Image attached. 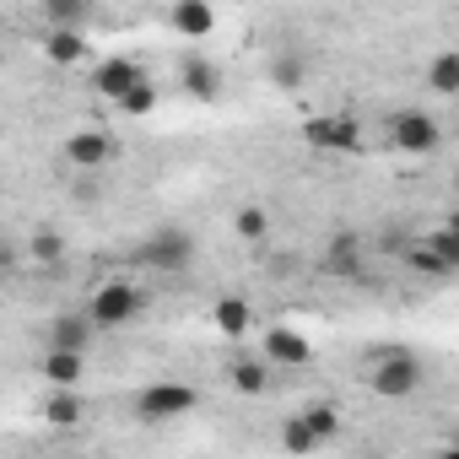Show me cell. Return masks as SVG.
Masks as SVG:
<instances>
[{
  "label": "cell",
  "instance_id": "6da1fadb",
  "mask_svg": "<svg viewBox=\"0 0 459 459\" xmlns=\"http://www.w3.org/2000/svg\"><path fill=\"white\" fill-rule=\"evenodd\" d=\"M368 389H373L378 400H411V394L421 389V362H416L411 351H384V357H373V368H368Z\"/></svg>",
  "mask_w": 459,
  "mask_h": 459
},
{
  "label": "cell",
  "instance_id": "7a4b0ae2",
  "mask_svg": "<svg viewBox=\"0 0 459 459\" xmlns=\"http://www.w3.org/2000/svg\"><path fill=\"white\" fill-rule=\"evenodd\" d=\"M135 314H141V287H135V281H108V287H98L92 303H87L92 330H125Z\"/></svg>",
  "mask_w": 459,
  "mask_h": 459
},
{
  "label": "cell",
  "instance_id": "3957f363",
  "mask_svg": "<svg viewBox=\"0 0 459 459\" xmlns=\"http://www.w3.org/2000/svg\"><path fill=\"white\" fill-rule=\"evenodd\" d=\"M389 141H394L405 157H432L437 141H443V125H437L432 114H421V108H400V114L389 119Z\"/></svg>",
  "mask_w": 459,
  "mask_h": 459
},
{
  "label": "cell",
  "instance_id": "277c9868",
  "mask_svg": "<svg viewBox=\"0 0 459 459\" xmlns=\"http://www.w3.org/2000/svg\"><path fill=\"white\" fill-rule=\"evenodd\" d=\"M141 260L157 271V276H173V271H189L195 260V238L184 233V227H157V233L141 244Z\"/></svg>",
  "mask_w": 459,
  "mask_h": 459
},
{
  "label": "cell",
  "instance_id": "5b68a950",
  "mask_svg": "<svg viewBox=\"0 0 459 459\" xmlns=\"http://www.w3.org/2000/svg\"><path fill=\"white\" fill-rule=\"evenodd\" d=\"M303 141H308L314 152L341 157V152H357V146H362V130H357L351 114H314V119L303 125Z\"/></svg>",
  "mask_w": 459,
  "mask_h": 459
},
{
  "label": "cell",
  "instance_id": "8992f818",
  "mask_svg": "<svg viewBox=\"0 0 459 459\" xmlns=\"http://www.w3.org/2000/svg\"><path fill=\"white\" fill-rule=\"evenodd\" d=\"M195 405H200V394H195L189 384H152V389H141L135 416H146V421H168V416H189Z\"/></svg>",
  "mask_w": 459,
  "mask_h": 459
},
{
  "label": "cell",
  "instance_id": "52a82bcc",
  "mask_svg": "<svg viewBox=\"0 0 459 459\" xmlns=\"http://www.w3.org/2000/svg\"><path fill=\"white\" fill-rule=\"evenodd\" d=\"M65 157H71V168H108L119 157V141L103 130H76V135H65Z\"/></svg>",
  "mask_w": 459,
  "mask_h": 459
},
{
  "label": "cell",
  "instance_id": "ba28073f",
  "mask_svg": "<svg viewBox=\"0 0 459 459\" xmlns=\"http://www.w3.org/2000/svg\"><path fill=\"white\" fill-rule=\"evenodd\" d=\"M141 76H146V71H141L135 60H103V65H98V76H92V87H98L103 98H114V103H119Z\"/></svg>",
  "mask_w": 459,
  "mask_h": 459
},
{
  "label": "cell",
  "instance_id": "9c48e42d",
  "mask_svg": "<svg viewBox=\"0 0 459 459\" xmlns=\"http://www.w3.org/2000/svg\"><path fill=\"white\" fill-rule=\"evenodd\" d=\"M319 265H325L330 276H357V271H362V238H351V233H335V238L325 244Z\"/></svg>",
  "mask_w": 459,
  "mask_h": 459
},
{
  "label": "cell",
  "instance_id": "30bf717a",
  "mask_svg": "<svg viewBox=\"0 0 459 459\" xmlns=\"http://www.w3.org/2000/svg\"><path fill=\"white\" fill-rule=\"evenodd\" d=\"M168 22H173L178 39H205V33L216 28V12H211V0H178Z\"/></svg>",
  "mask_w": 459,
  "mask_h": 459
},
{
  "label": "cell",
  "instance_id": "8fae6325",
  "mask_svg": "<svg viewBox=\"0 0 459 459\" xmlns=\"http://www.w3.org/2000/svg\"><path fill=\"white\" fill-rule=\"evenodd\" d=\"M211 325H216L227 341L249 335V330H255V308H249V298H221V303L211 308Z\"/></svg>",
  "mask_w": 459,
  "mask_h": 459
},
{
  "label": "cell",
  "instance_id": "7c38bea8",
  "mask_svg": "<svg viewBox=\"0 0 459 459\" xmlns=\"http://www.w3.org/2000/svg\"><path fill=\"white\" fill-rule=\"evenodd\" d=\"M82 368H87V351L49 346V357H44V378H49L55 389H76V384H82Z\"/></svg>",
  "mask_w": 459,
  "mask_h": 459
},
{
  "label": "cell",
  "instance_id": "4fadbf2b",
  "mask_svg": "<svg viewBox=\"0 0 459 459\" xmlns=\"http://www.w3.org/2000/svg\"><path fill=\"white\" fill-rule=\"evenodd\" d=\"M44 55H49V65H82V60H87V39H82V28H49Z\"/></svg>",
  "mask_w": 459,
  "mask_h": 459
},
{
  "label": "cell",
  "instance_id": "5bb4252c",
  "mask_svg": "<svg viewBox=\"0 0 459 459\" xmlns=\"http://www.w3.org/2000/svg\"><path fill=\"white\" fill-rule=\"evenodd\" d=\"M92 319L87 314H60L55 325H49V346H65V351H87L92 346Z\"/></svg>",
  "mask_w": 459,
  "mask_h": 459
},
{
  "label": "cell",
  "instance_id": "9a60e30c",
  "mask_svg": "<svg viewBox=\"0 0 459 459\" xmlns=\"http://www.w3.org/2000/svg\"><path fill=\"white\" fill-rule=\"evenodd\" d=\"M265 357L281 362V368H303L314 351H308V341H303L298 330H271V335H265Z\"/></svg>",
  "mask_w": 459,
  "mask_h": 459
},
{
  "label": "cell",
  "instance_id": "2e32d148",
  "mask_svg": "<svg viewBox=\"0 0 459 459\" xmlns=\"http://www.w3.org/2000/svg\"><path fill=\"white\" fill-rule=\"evenodd\" d=\"M184 92H189V98H200V103H216V92H221V76H216V65H205V60H189V65H184Z\"/></svg>",
  "mask_w": 459,
  "mask_h": 459
},
{
  "label": "cell",
  "instance_id": "e0dca14e",
  "mask_svg": "<svg viewBox=\"0 0 459 459\" xmlns=\"http://www.w3.org/2000/svg\"><path fill=\"white\" fill-rule=\"evenodd\" d=\"M82 411H87V405H82L76 389H55V394L44 400V421H49V427H76Z\"/></svg>",
  "mask_w": 459,
  "mask_h": 459
},
{
  "label": "cell",
  "instance_id": "ac0fdd59",
  "mask_svg": "<svg viewBox=\"0 0 459 459\" xmlns=\"http://www.w3.org/2000/svg\"><path fill=\"white\" fill-rule=\"evenodd\" d=\"M427 82H432V92L454 98V92H459V55H454V49H443V55L427 65Z\"/></svg>",
  "mask_w": 459,
  "mask_h": 459
},
{
  "label": "cell",
  "instance_id": "d6986e66",
  "mask_svg": "<svg viewBox=\"0 0 459 459\" xmlns=\"http://www.w3.org/2000/svg\"><path fill=\"white\" fill-rule=\"evenodd\" d=\"M281 448H292V454H314V448H319V432L308 427V416H303V411L281 421Z\"/></svg>",
  "mask_w": 459,
  "mask_h": 459
},
{
  "label": "cell",
  "instance_id": "ffe728a7",
  "mask_svg": "<svg viewBox=\"0 0 459 459\" xmlns=\"http://www.w3.org/2000/svg\"><path fill=\"white\" fill-rule=\"evenodd\" d=\"M265 384H271L265 362H233V389L238 394H265Z\"/></svg>",
  "mask_w": 459,
  "mask_h": 459
},
{
  "label": "cell",
  "instance_id": "44dd1931",
  "mask_svg": "<svg viewBox=\"0 0 459 459\" xmlns=\"http://www.w3.org/2000/svg\"><path fill=\"white\" fill-rule=\"evenodd\" d=\"M44 17H49V28H82L87 0H44Z\"/></svg>",
  "mask_w": 459,
  "mask_h": 459
},
{
  "label": "cell",
  "instance_id": "7402d4cb",
  "mask_svg": "<svg viewBox=\"0 0 459 459\" xmlns=\"http://www.w3.org/2000/svg\"><path fill=\"white\" fill-rule=\"evenodd\" d=\"M421 244H427V249H432L448 271H459V233H454V227H437V233H427Z\"/></svg>",
  "mask_w": 459,
  "mask_h": 459
},
{
  "label": "cell",
  "instance_id": "603a6c76",
  "mask_svg": "<svg viewBox=\"0 0 459 459\" xmlns=\"http://www.w3.org/2000/svg\"><path fill=\"white\" fill-rule=\"evenodd\" d=\"M152 103H157V87H152V82L141 76V82H135V87H130V92H125V98H119L114 108H119V114H135V119H141V114H152Z\"/></svg>",
  "mask_w": 459,
  "mask_h": 459
},
{
  "label": "cell",
  "instance_id": "cb8c5ba5",
  "mask_svg": "<svg viewBox=\"0 0 459 459\" xmlns=\"http://www.w3.org/2000/svg\"><path fill=\"white\" fill-rule=\"evenodd\" d=\"M233 227H238V238H244V244H265V227H271V221H265V211H260V205H244Z\"/></svg>",
  "mask_w": 459,
  "mask_h": 459
},
{
  "label": "cell",
  "instance_id": "d4e9b609",
  "mask_svg": "<svg viewBox=\"0 0 459 459\" xmlns=\"http://www.w3.org/2000/svg\"><path fill=\"white\" fill-rule=\"evenodd\" d=\"M405 260H411V271H416V276H448V265H443L421 238H416V249H405Z\"/></svg>",
  "mask_w": 459,
  "mask_h": 459
},
{
  "label": "cell",
  "instance_id": "484cf974",
  "mask_svg": "<svg viewBox=\"0 0 459 459\" xmlns=\"http://www.w3.org/2000/svg\"><path fill=\"white\" fill-rule=\"evenodd\" d=\"M303 416H308V427L319 432V443H330V437H335V427H341V411H335V405H308Z\"/></svg>",
  "mask_w": 459,
  "mask_h": 459
},
{
  "label": "cell",
  "instance_id": "4316f807",
  "mask_svg": "<svg viewBox=\"0 0 459 459\" xmlns=\"http://www.w3.org/2000/svg\"><path fill=\"white\" fill-rule=\"evenodd\" d=\"M28 255H33V260H44V265H55V260L65 255V238H60V233H33Z\"/></svg>",
  "mask_w": 459,
  "mask_h": 459
},
{
  "label": "cell",
  "instance_id": "83f0119b",
  "mask_svg": "<svg viewBox=\"0 0 459 459\" xmlns=\"http://www.w3.org/2000/svg\"><path fill=\"white\" fill-rule=\"evenodd\" d=\"M276 82L281 87H298L303 82V60H276Z\"/></svg>",
  "mask_w": 459,
  "mask_h": 459
}]
</instances>
